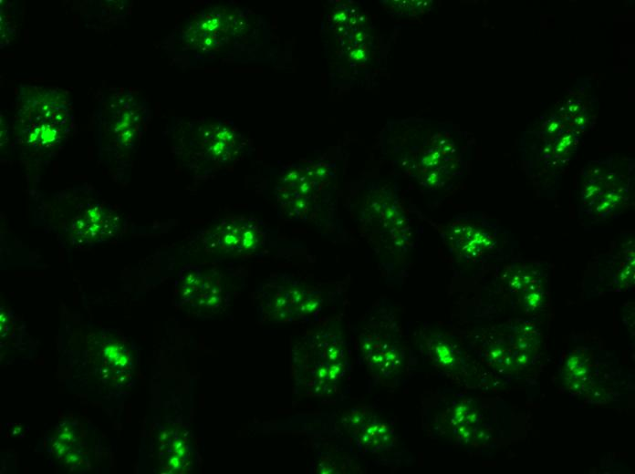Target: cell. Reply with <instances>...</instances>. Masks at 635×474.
<instances>
[{
    "label": "cell",
    "mask_w": 635,
    "mask_h": 474,
    "mask_svg": "<svg viewBox=\"0 0 635 474\" xmlns=\"http://www.w3.org/2000/svg\"><path fill=\"white\" fill-rule=\"evenodd\" d=\"M294 389L309 397H331L351 369V354L343 330L326 321L294 339L290 355Z\"/></svg>",
    "instance_id": "6da1fadb"
},
{
    "label": "cell",
    "mask_w": 635,
    "mask_h": 474,
    "mask_svg": "<svg viewBox=\"0 0 635 474\" xmlns=\"http://www.w3.org/2000/svg\"><path fill=\"white\" fill-rule=\"evenodd\" d=\"M329 283L287 273L271 274L254 294L258 315L264 322L308 324L327 321L339 295Z\"/></svg>",
    "instance_id": "7a4b0ae2"
},
{
    "label": "cell",
    "mask_w": 635,
    "mask_h": 474,
    "mask_svg": "<svg viewBox=\"0 0 635 474\" xmlns=\"http://www.w3.org/2000/svg\"><path fill=\"white\" fill-rule=\"evenodd\" d=\"M357 352L369 374L384 386L399 383L408 362L399 323L390 309L372 312L360 327Z\"/></svg>",
    "instance_id": "3957f363"
},
{
    "label": "cell",
    "mask_w": 635,
    "mask_h": 474,
    "mask_svg": "<svg viewBox=\"0 0 635 474\" xmlns=\"http://www.w3.org/2000/svg\"><path fill=\"white\" fill-rule=\"evenodd\" d=\"M240 280L231 265L191 268L181 279L180 301L207 316L224 313L239 291Z\"/></svg>",
    "instance_id": "277c9868"
},
{
    "label": "cell",
    "mask_w": 635,
    "mask_h": 474,
    "mask_svg": "<svg viewBox=\"0 0 635 474\" xmlns=\"http://www.w3.org/2000/svg\"><path fill=\"white\" fill-rule=\"evenodd\" d=\"M263 223L249 216H228L204 237L210 253L223 256H248L260 252L266 243Z\"/></svg>",
    "instance_id": "5b68a950"
},
{
    "label": "cell",
    "mask_w": 635,
    "mask_h": 474,
    "mask_svg": "<svg viewBox=\"0 0 635 474\" xmlns=\"http://www.w3.org/2000/svg\"><path fill=\"white\" fill-rule=\"evenodd\" d=\"M341 424L362 453L380 456L397 446L394 428L368 407H354L345 412Z\"/></svg>",
    "instance_id": "8992f818"
},
{
    "label": "cell",
    "mask_w": 635,
    "mask_h": 474,
    "mask_svg": "<svg viewBox=\"0 0 635 474\" xmlns=\"http://www.w3.org/2000/svg\"><path fill=\"white\" fill-rule=\"evenodd\" d=\"M161 464L166 472H181L191 464L192 451L187 435L177 428L160 433Z\"/></svg>",
    "instance_id": "52a82bcc"
},
{
    "label": "cell",
    "mask_w": 635,
    "mask_h": 474,
    "mask_svg": "<svg viewBox=\"0 0 635 474\" xmlns=\"http://www.w3.org/2000/svg\"><path fill=\"white\" fill-rule=\"evenodd\" d=\"M557 123H553V125L550 126L549 131L552 132L554 129H557Z\"/></svg>",
    "instance_id": "ba28073f"
}]
</instances>
